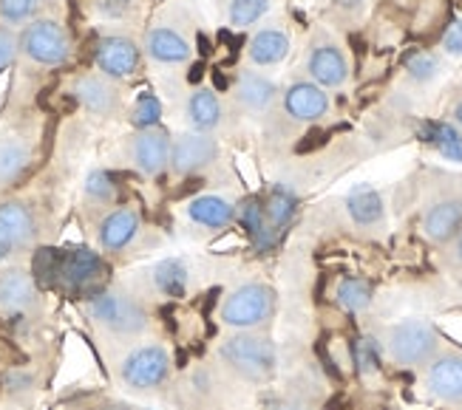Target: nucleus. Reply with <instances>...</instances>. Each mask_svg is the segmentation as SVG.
<instances>
[{
  "instance_id": "1",
  "label": "nucleus",
  "mask_w": 462,
  "mask_h": 410,
  "mask_svg": "<svg viewBox=\"0 0 462 410\" xmlns=\"http://www.w3.org/2000/svg\"><path fill=\"white\" fill-rule=\"evenodd\" d=\"M218 354H222V360L238 377H245L250 382H267L278 365L275 345L258 334H236L222 342Z\"/></svg>"
},
{
  "instance_id": "2",
  "label": "nucleus",
  "mask_w": 462,
  "mask_h": 410,
  "mask_svg": "<svg viewBox=\"0 0 462 410\" xmlns=\"http://www.w3.org/2000/svg\"><path fill=\"white\" fill-rule=\"evenodd\" d=\"M386 348H389V357L397 365L417 368V365L431 362V357L439 348V334L429 320H420V317L403 320L389 328Z\"/></svg>"
},
{
  "instance_id": "3",
  "label": "nucleus",
  "mask_w": 462,
  "mask_h": 410,
  "mask_svg": "<svg viewBox=\"0 0 462 410\" xmlns=\"http://www.w3.org/2000/svg\"><path fill=\"white\" fill-rule=\"evenodd\" d=\"M17 43H20V51H23L32 63L46 66V68L66 66L71 57L69 32L60 26L57 20H32Z\"/></svg>"
},
{
  "instance_id": "4",
  "label": "nucleus",
  "mask_w": 462,
  "mask_h": 410,
  "mask_svg": "<svg viewBox=\"0 0 462 410\" xmlns=\"http://www.w3.org/2000/svg\"><path fill=\"white\" fill-rule=\"evenodd\" d=\"M275 312V292L264 283H245L227 295L222 305V323L230 328H255Z\"/></svg>"
},
{
  "instance_id": "5",
  "label": "nucleus",
  "mask_w": 462,
  "mask_h": 410,
  "mask_svg": "<svg viewBox=\"0 0 462 410\" xmlns=\"http://www.w3.org/2000/svg\"><path fill=\"white\" fill-rule=\"evenodd\" d=\"M91 317L114 334H139L148 328V314L134 297L119 292H97L88 300Z\"/></svg>"
},
{
  "instance_id": "6",
  "label": "nucleus",
  "mask_w": 462,
  "mask_h": 410,
  "mask_svg": "<svg viewBox=\"0 0 462 410\" xmlns=\"http://www.w3.org/2000/svg\"><path fill=\"white\" fill-rule=\"evenodd\" d=\"M171 377V357L162 345H143L123 360V382L134 391H151Z\"/></svg>"
},
{
  "instance_id": "7",
  "label": "nucleus",
  "mask_w": 462,
  "mask_h": 410,
  "mask_svg": "<svg viewBox=\"0 0 462 410\" xmlns=\"http://www.w3.org/2000/svg\"><path fill=\"white\" fill-rule=\"evenodd\" d=\"M216 159H218V141L210 133L190 131V133H182L171 141V164L168 168L176 176H193L199 170L210 168Z\"/></svg>"
},
{
  "instance_id": "8",
  "label": "nucleus",
  "mask_w": 462,
  "mask_h": 410,
  "mask_svg": "<svg viewBox=\"0 0 462 410\" xmlns=\"http://www.w3.org/2000/svg\"><path fill=\"white\" fill-rule=\"evenodd\" d=\"M106 278V263L91 250H69L60 252L57 280L66 283L74 292H91Z\"/></svg>"
},
{
  "instance_id": "9",
  "label": "nucleus",
  "mask_w": 462,
  "mask_h": 410,
  "mask_svg": "<svg viewBox=\"0 0 462 410\" xmlns=\"http://www.w3.org/2000/svg\"><path fill=\"white\" fill-rule=\"evenodd\" d=\"M131 161L143 176H159L171 164V136L162 128L139 131L131 141Z\"/></svg>"
},
{
  "instance_id": "10",
  "label": "nucleus",
  "mask_w": 462,
  "mask_h": 410,
  "mask_svg": "<svg viewBox=\"0 0 462 410\" xmlns=\"http://www.w3.org/2000/svg\"><path fill=\"white\" fill-rule=\"evenodd\" d=\"M34 215L26 204L20 201H4L0 204V263L14 250L26 246L34 238Z\"/></svg>"
},
{
  "instance_id": "11",
  "label": "nucleus",
  "mask_w": 462,
  "mask_h": 410,
  "mask_svg": "<svg viewBox=\"0 0 462 410\" xmlns=\"http://www.w3.org/2000/svg\"><path fill=\"white\" fill-rule=\"evenodd\" d=\"M94 63L108 79H125L139 68V46L131 37H103L97 46Z\"/></svg>"
},
{
  "instance_id": "12",
  "label": "nucleus",
  "mask_w": 462,
  "mask_h": 410,
  "mask_svg": "<svg viewBox=\"0 0 462 410\" xmlns=\"http://www.w3.org/2000/svg\"><path fill=\"white\" fill-rule=\"evenodd\" d=\"M307 71L315 86L320 88H340L349 79V63L344 51L332 43H320L307 57Z\"/></svg>"
},
{
  "instance_id": "13",
  "label": "nucleus",
  "mask_w": 462,
  "mask_h": 410,
  "mask_svg": "<svg viewBox=\"0 0 462 410\" xmlns=\"http://www.w3.org/2000/svg\"><path fill=\"white\" fill-rule=\"evenodd\" d=\"M284 111L295 122H318L329 111V96L315 82H292L284 91Z\"/></svg>"
},
{
  "instance_id": "14",
  "label": "nucleus",
  "mask_w": 462,
  "mask_h": 410,
  "mask_svg": "<svg viewBox=\"0 0 462 410\" xmlns=\"http://www.w3.org/2000/svg\"><path fill=\"white\" fill-rule=\"evenodd\" d=\"M429 391L448 405L462 402V354H443L429 365Z\"/></svg>"
},
{
  "instance_id": "15",
  "label": "nucleus",
  "mask_w": 462,
  "mask_h": 410,
  "mask_svg": "<svg viewBox=\"0 0 462 410\" xmlns=\"http://www.w3.org/2000/svg\"><path fill=\"white\" fill-rule=\"evenodd\" d=\"M145 54L159 66H185L193 57V49L176 29L156 26L145 34Z\"/></svg>"
},
{
  "instance_id": "16",
  "label": "nucleus",
  "mask_w": 462,
  "mask_h": 410,
  "mask_svg": "<svg viewBox=\"0 0 462 410\" xmlns=\"http://www.w3.org/2000/svg\"><path fill=\"white\" fill-rule=\"evenodd\" d=\"M462 232V204L454 198L437 201L423 215V235L434 243H448Z\"/></svg>"
},
{
  "instance_id": "17",
  "label": "nucleus",
  "mask_w": 462,
  "mask_h": 410,
  "mask_svg": "<svg viewBox=\"0 0 462 410\" xmlns=\"http://www.w3.org/2000/svg\"><path fill=\"white\" fill-rule=\"evenodd\" d=\"M74 96L83 108H88L97 116H111L119 108V94L108 82V77L86 74L74 82Z\"/></svg>"
},
{
  "instance_id": "18",
  "label": "nucleus",
  "mask_w": 462,
  "mask_h": 410,
  "mask_svg": "<svg viewBox=\"0 0 462 410\" xmlns=\"http://www.w3.org/2000/svg\"><path fill=\"white\" fill-rule=\"evenodd\" d=\"M278 96V86L264 77L261 71H238L236 79V99L241 102V108H247L250 114H264Z\"/></svg>"
},
{
  "instance_id": "19",
  "label": "nucleus",
  "mask_w": 462,
  "mask_h": 410,
  "mask_svg": "<svg viewBox=\"0 0 462 410\" xmlns=\"http://www.w3.org/2000/svg\"><path fill=\"white\" fill-rule=\"evenodd\" d=\"M139 232V215L131 207H119L106 221L99 223V246L106 252H123L128 243H134Z\"/></svg>"
},
{
  "instance_id": "20",
  "label": "nucleus",
  "mask_w": 462,
  "mask_h": 410,
  "mask_svg": "<svg viewBox=\"0 0 462 410\" xmlns=\"http://www.w3.org/2000/svg\"><path fill=\"white\" fill-rule=\"evenodd\" d=\"M287 54H290V37H287V32H281V29L255 32L253 40H250V46H247L250 63L258 66V68H270V66L284 63Z\"/></svg>"
},
{
  "instance_id": "21",
  "label": "nucleus",
  "mask_w": 462,
  "mask_h": 410,
  "mask_svg": "<svg viewBox=\"0 0 462 410\" xmlns=\"http://www.w3.org/2000/svg\"><path fill=\"white\" fill-rule=\"evenodd\" d=\"M188 122L193 131H202V133H210L213 128L222 125L225 119V108H222V99L213 88H196L190 91L188 96Z\"/></svg>"
},
{
  "instance_id": "22",
  "label": "nucleus",
  "mask_w": 462,
  "mask_h": 410,
  "mask_svg": "<svg viewBox=\"0 0 462 410\" xmlns=\"http://www.w3.org/2000/svg\"><path fill=\"white\" fill-rule=\"evenodd\" d=\"M188 215H190V221L199 223V227L225 230L236 218V207H233V201H227L225 196H196L188 204Z\"/></svg>"
},
{
  "instance_id": "23",
  "label": "nucleus",
  "mask_w": 462,
  "mask_h": 410,
  "mask_svg": "<svg viewBox=\"0 0 462 410\" xmlns=\"http://www.w3.org/2000/svg\"><path fill=\"white\" fill-rule=\"evenodd\" d=\"M34 303V278L23 269H9L0 275V309L26 312Z\"/></svg>"
},
{
  "instance_id": "24",
  "label": "nucleus",
  "mask_w": 462,
  "mask_h": 410,
  "mask_svg": "<svg viewBox=\"0 0 462 410\" xmlns=\"http://www.w3.org/2000/svg\"><path fill=\"white\" fill-rule=\"evenodd\" d=\"M346 213L357 227H374V223L383 221L386 207H383V198H380V193L374 187L360 184V187H355L346 196Z\"/></svg>"
},
{
  "instance_id": "25",
  "label": "nucleus",
  "mask_w": 462,
  "mask_h": 410,
  "mask_svg": "<svg viewBox=\"0 0 462 410\" xmlns=\"http://www.w3.org/2000/svg\"><path fill=\"white\" fill-rule=\"evenodd\" d=\"M420 136L446 161L462 164V133L454 125H448V122H426Z\"/></svg>"
},
{
  "instance_id": "26",
  "label": "nucleus",
  "mask_w": 462,
  "mask_h": 410,
  "mask_svg": "<svg viewBox=\"0 0 462 410\" xmlns=\"http://www.w3.org/2000/svg\"><path fill=\"white\" fill-rule=\"evenodd\" d=\"M295 207H298V198L290 187H284V184H278V187H273V193L267 196V204H264V218H267V227L270 230H284L287 223L292 221L295 215Z\"/></svg>"
},
{
  "instance_id": "27",
  "label": "nucleus",
  "mask_w": 462,
  "mask_h": 410,
  "mask_svg": "<svg viewBox=\"0 0 462 410\" xmlns=\"http://www.w3.org/2000/svg\"><path fill=\"white\" fill-rule=\"evenodd\" d=\"M29 168V148L17 139L0 141V187L17 181Z\"/></svg>"
},
{
  "instance_id": "28",
  "label": "nucleus",
  "mask_w": 462,
  "mask_h": 410,
  "mask_svg": "<svg viewBox=\"0 0 462 410\" xmlns=\"http://www.w3.org/2000/svg\"><path fill=\"white\" fill-rule=\"evenodd\" d=\"M153 283L165 297H185L188 292V269L182 260H162L153 269Z\"/></svg>"
},
{
  "instance_id": "29",
  "label": "nucleus",
  "mask_w": 462,
  "mask_h": 410,
  "mask_svg": "<svg viewBox=\"0 0 462 410\" xmlns=\"http://www.w3.org/2000/svg\"><path fill=\"white\" fill-rule=\"evenodd\" d=\"M335 297L346 312L357 314V312H364L372 305V283L364 278H344L337 283Z\"/></svg>"
},
{
  "instance_id": "30",
  "label": "nucleus",
  "mask_w": 462,
  "mask_h": 410,
  "mask_svg": "<svg viewBox=\"0 0 462 410\" xmlns=\"http://www.w3.org/2000/svg\"><path fill=\"white\" fill-rule=\"evenodd\" d=\"M238 221H241V227L247 230V235H250L258 246H270V227H267L264 207L258 204V198H247L245 204H241Z\"/></svg>"
},
{
  "instance_id": "31",
  "label": "nucleus",
  "mask_w": 462,
  "mask_h": 410,
  "mask_svg": "<svg viewBox=\"0 0 462 410\" xmlns=\"http://www.w3.org/2000/svg\"><path fill=\"white\" fill-rule=\"evenodd\" d=\"M270 9H273V0H230L227 20L236 29H247V26H255Z\"/></svg>"
},
{
  "instance_id": "32",
  "label": "nucleus",
  "mask_w": 462,
  "mask_h": 410,
  "mask_svg": "<svg viewBox=\"0 0 462 410\" xmlns=\"http://www.w3.org/2000/svg\"><path fill=\"white\" fill-rule=\"evenodd\" d=\"M159 119H162V105H159V99L151 96V94H143L131 108V122L134 128L139 131H148V128H159Z\"/></svg>"
},
{
  "instance_id": "33",
  "label": "nucleus",
  "mask_w": 462,
  "mask_h": 410,
  "mask_svg": "<svg viewBox=\"0 0 462 410\" xmlns=\"http://www.w3.org/2000/svg\"><path fill=\"white\" fill-rule=\"evenodd\" d=\"M37 6H40V0H0V20H4V26L32 23Z\"/></svg>"
},
{
  "instance_id": "34",
  "label": "nucleus",
  "mask_w": 462,
  "mask_h": 410,
  "mask_svg": "<svg viewBox=\"0 0 462 410\" xmlns=\"http://www.w3.org/2000/svg\"><path fill=\"white\" fill-rule=\"evenodd\" d=\"M86 196L97 204H111L116 198V184L111 178V173L106 170H94L86 178Z\"/></svg>"
},
{
  "instance_id": "35",
  "label": "nucleus",
  "mask_w": 462,
  "mask_h": 410,
  "mask_svg": "<svg viewBox=\"0 0 462 410\" xmlns=\"http://www.w3.org/2000/svg\"><path fill=\"white\" fill-rule=\"evenodd\" d=\"M352 360L357 365L360 374H372L380 368V351H377V342L372 337H360L352 345Z\"/></svg>"
},
{
  "instance_id": "36",
  "label": "nucleus",
  "mask_w": 462,
  "mask_h": 410,
  "mask_svg": "<svg viewBox=\"0 0 462 410\" xmlns=\"http://www.w3.org/2000/svg\"><path fill=\"white\" fill-rule=\"evenodd\" d=\"M406 68H409V77H411V79H417V82H429V79L437 77L439 63H437V57H431V54H414V57L409 59V63H406Z\"/></svg>"
},
{
  "instance_id": "37",
  "label": "nucleus",
  "mask_w": 462,
  "mask_h": 410,
  "mask_svg": "<svg viewBox=\"0 0 462 410\" xmlns=\"http://www.w3.org/2000/svg\"><path fill=\"white\" fill-rule=\"evenodd\" d=\"M57 269H60V252L57 250H40L34 255V275H37V280H43V283L57 280Z\"/></svg>"
},
{
  "instance_id": "38",
  "label": "nucleus",
  "mask_w": 462,
  "mask_h": 410,
  "mask_svg": "<svg viewBox=\"0 0 462 410\" xmlns=\"http://www.w3.org/2000/svg\"><path fill=\"white\" fill-rule=\"evenodd\" d=\"M17 51H20V43H17L14 32L9 26H0V71H4L6 66H12Z\"/></svg>"
},
{
  "instance_id": "39",
  "label": "nucleus",
  "mask_w": 462,
  "mask_h": 410,
  "mask_svg": "<svg viewBox=\"0 0 462 410\" xmlns=\"http://www.w3.org/2000/svg\"><path fill=\"white\" fill-rule=\"evenodd\" d=\"M443 49L451 57H462V17H457L454 23L443 34Z\"/></svg>"
},
{
  "instance_id": "40",
  "label": "nucleus",
  "mask_w": 462,
  "mask_h": 410,
  "mask_svg": "<svg viewBox=\"0 0 462 410\" xmlns=\"http://www.w3.org/2000/svg\"><path fill=\"white\" fill-rule=\"evenodd\" d=\"M97 12L108 17V20H119L131 12V0H99L97 4Z\"/></svg>"
},
{
  "instance_id": "41",
  "label": "nucleus",
  "mask_w": 462,
  "mask_h": 410,
  "mask_svg": "<svg viewBox=\"0 0 462 410\" xmlns=\"http://www.w3.org/2000/svg\"><path fill=\"white\" fill-rule=\"evenodd\" d=\"M337 6L344 12H357L360 6H364V0H337Z\"/></svg>"
},
{
  "instance_id": "42",
  "label": "nucleus",
  "mask_w": 462,
  "mask_h": 410,
  "mask_svg": "<svg viewBox=\"0 0 462 410\" xmlns=\"http://www.w3.org/2000/svg\"><path fill=\"white\" fill-rule=\"evenodd\" d=\"M270 410H304V407L292 405V402H275V405H270Z\"/></svg>"
},
{
  "instance_id": "43",
  "label": "nucleus",
  "mask_w": 462,
  "mask_h": 410,
  "mask_svg": "<svg viewBox=\"0 0 462 410\" xmlns=\"http://www.w3.org/2000/svg\"><path fill=\"white\" fill-rule=\"evenodd\" d=\"M457 258H459V263H462V232L457 235Z\"/></svg>"
},
{
  "instance_id": "44",
  "label": "nucleus",
  "mask_w": 462,
  "mask_h": 410,
  "mask_svg": "<svg viewBox=\"0 0 462 410\" xmlns=\"http://www.w3.org/2000/svg\"><path fill=\"white\" fill-rule=\"evenodd\" d=\"M454 116H457V125L462 128V102H459V105H457V114H454Z\"/></svg>"
},
{
  "instance_id": "45",
  "label": "nucleus",
  "mask_w": 462,
  "mask_h": 410,
  "mask_svg": "<svg viewBox=\"0 0 462 410\" xmlns=\"http://www.w3.org/2000/svg\"><path fill=\"white\" fill-rule=\"evenodd\" d=\"M106 410H134V407H125V405H111V407H106Z\"/></svg>"
}]
</instances>
